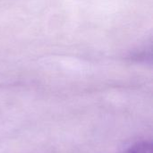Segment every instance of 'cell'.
Segmentation results:
<instances>
[{
  "label": "cell",
  "mask_w": 153,
  "mask_h": 153,
  "mask_svg": "<svg viewBox=\"0 0 153 153\" xmlns=\"http://www.w3.org/2000/svg\"><path fill=\"white\" fill-rule=\"evenodd\" d=\"M124 153H153L152 144L146 141L140 142L129 147Z\"/></svg>",
  "instance_id": "1"
}]
</instances>
